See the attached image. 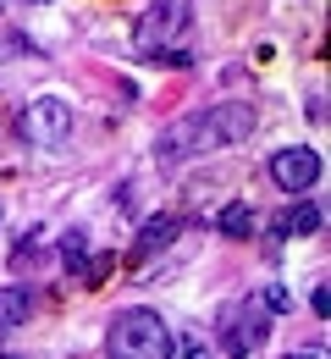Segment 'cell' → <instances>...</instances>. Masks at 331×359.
Instances as JSON below:
<instances>
[{"label":"cell","mask_w":331,"mask_h":359,"mask_svg":"<svg viewBox=\"0 0 331 359\" xmlns=\"http://www.w3.org/2000/svg\"><path fill=\"white\" fill-rule=\"evenodd\" d=\"M254 105L248 100H221V105H204L183 122H171L166 133L155 138V155L160 161H193V155H210V149H227V144H243L254 138Z\"/></svg>","instance_id":"6da1fadb"},{"label":"cell","mask_w":331,"mask_h":359,"mask_svg":"<svg viewBox=\"0 0 331 359\" xmlns=\"http://www.w3.org/2000/svg\"><path fill=\"white\" fill-rule=\"evenodd\" d=\"M271 310H287V293L282 287H260V293H248L243 304L232 310H221V348L232 359H248L265 337H271Z\"/></svg>","instance_id":"7a4b0ae2"},{"label":"cell","mask_w":331,"mask_h":359,"mask_svg":"<svg viewBox=\"0 0 331 359\" xmlns=\"http://www.w3.org/2000/svg\"><path fill=\"white\" fill-rule=\"evenodd\" d=\"M105 359H171V326L155 310H122L105 332Z\"/></svg>","instance_id":"3957f363"},{"label":"cell","mask_w":331,"mask_h":359,"mask_svg":"<svg viewBox=\"0 0 331 359\" xmlns=\"http://www.w3.org/2000/svg\"><path fill=\"white\" fill-rule=\"evenodd\" d=\"M17 138L22 144H39V149H50V144H61V138H72V105L61 100V94H34L22 111H17Z\"/></svg>","instance_id":"277c9868"},{"label":"cell","mask_w":331,"mask_h":359,"mask_svg":"<svg viewBox=\"0 0 331 359\" xmlns=\"http://www.w3.org/2000/svg\"><path fill=\"white\" fill-rule=\"evenodd\" d=\"M183 28H188V6L183 0H149L139 11V22H133V50L139 55H160Z\"/></svg>","instance_id":"5b68a950"},{"label":"cell","mask_w":331,"mask_h":359,"mask_svg":"<svg viewBox=\"0 0 331 359\" xmlns=\"http://www.w3.org/2000/svg\"><path fill=\"white\" fill-rule=\"evenodd\" d=\"M271 182H276L282 194H309V188L321 182V155H315L309 144L276 149V155H271Z\"/></svg>","instance_id":"8992f818"},{"label":"cell","mask_w":331,"mask_h":359,"mask_svg":"<svg viewBox=\"0 0 331 359\" xmlns=\"http://www.w3.org/2000/svg\"><path fill=\"white\" fill-rule=\"evenodd\" d=\"M177 232H183V222H177V216H155V222L143 226L139 243H133V266H139L133 276H143V266H149L160 249H171V243H177Z\"/></svg>","instance_id":"52a82bcc"},{"label":"cell","mask_w":331,"mask_h":359,"mask_svg":"<svg viewBox=\"0 0 331 359\" xmlns=\"http://www.w3.org/2000/svg\"><path fill=\"white\" fill-rule=\"evenodd\" d=\"M34 310H39V293L34 287H0V337L6 332H17V326H28L34 320Z\"/></svg>","instance_id":"ba28073f"},{"label":"cell","mask_w":331,"mask_h":359,"mask_svg":"<svg viewBox=\"0 0 331 359\" xmlns=\"http://www.w3.org/2000/svg\"><path fill=\"white\" fill-rule=\"evenodd\" d=\"M276 238H309V232H321V205H309V199H298V205H287L282 216L271 222Z\"/></svg>","instance_id":"9c48e42d"},{"label":"cell","mask_w":331,"mask_h":359,"mask_svg":"<svg viewBox=\"0 0 331 359\" xmlns=\"http://www.w3.org/2000/svg\"><path fill=\"white\" fill-rule=\"evenodd\" d=\"M216 226H221L227 238H254V210H248V205H227V210L216 216Z\"/></svg>","instance_id":"30bf717a"},{"label":"cell","mask_w":331,"mask_h":359,"mask_svg":"<svg viewBox=\"0 0 331 359\" xmlns=\"http://www.w3.org/2000/svg\"><path fill=\"white\" fill-rule=\"evenodd\" d=\"M61 260H66V271H78L83 260H89V232H83V226L61 238Z\"/></svg>","instance_id":"8fae6325"},{"label":"cell","mask_w":331,"mask_h":359,"mask_svg":"<svg viewBox=\"0 0 331 359\" xmlns=\"http://www.w3.org/2000/svg\"><path fill=\"white\" fill-rule=\"evenodd\" d=\"M171 359H210L204 337H171Z\"/></svg>","instance_id":"7c38bea8"},{"label":"cell","mask_w":331,"mask_h":359,"mask_svg":"<svg viewBox=\"0 0 331 359\" xmlns=\"http://www.w3.org/2000/svg\"><path fill=\"white\" fill-rule=\"evenodd\" d=\"M309 310H315V315H326V310H331V293H326V282H321V287L309 293Z\"/></svg>","instance_id":"4fadbf2b"},{"label":"cell","mask_w":331,"mask_h":359,"mask_svg":"<svg viewBox=\"0 0 331 359\" xmlns=\"http://www.w3.org/2000/svg\"><path fill=\"white\" fill-rule=\"evenodd\" d=\"M287 359H321V354H287Z\"/></svg>","instance_id":"5bb4252c"},{"label":"cell","mask_w":331,"mask_h":359,"mask_svg":"<svg viewBox=\"0 0 331 359\" xmlns=\"http://www.w3.org/2000/svg\"><path fill=\"white\" fill-rule=\"evenodd\" d=\"M22 6H50V0H22Z\"/></svg>","instance_id":"9a60e30c"},{"label":"cell","mask_w":331,"mask_h":359,"mask_svg":"<svg viewBox=\"0 0 331 359\" xmlns=\"http://www.w3.org/2000/svg\"><path fill=\"white\" fill-rule=\"evenodd\" d=\"M0 359H22V354H0Z\"/></svg>","instance_id":"2e32d148"}]
</instances>
